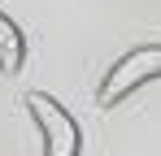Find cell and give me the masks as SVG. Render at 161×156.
<instances>
[{"label":"cell","instance_id":"6da1fadb","mask_svg":"<svg viewBox=\"0 0 161 156\" xmlns=\"http://www.w3.org/2000/svg\"><path fill=\"white\" fill-rule=\"evenodd\" d=\"M157 78H161V44H139L105 70L100 87H96V100H100V108H113L126 96H135L144 82H157Z\"/></svg>","mask_w":161,"mask_h":156},{"label":"cell","instance_id":"7a4b0ae2","mask_svg":"<svg viewBox=\"0 0 161 156\" xmlns=\"http://www.w3.org/2000/svg\"><path fill=\"white\" fill-rule=\"evenodd\" d=\"M26 113L39 130V139H44V156H83V126L57 96L26 91Z\"/></svg>","mask_w":161,"mask_h":156},{"label":"cell","instance_id":"3957f363","mask_svg":"<svg viewBox=\"0 0 161 156\" xmlns=\"http://www.w3.org/2000/svg\"><path fill=\"white\" fill-rule=\"evenodd\" d=\"M22 65H26V35L0 9V74H22Z\"/></svg>","mask_w":161,"mask_h":156}]
</instances>
